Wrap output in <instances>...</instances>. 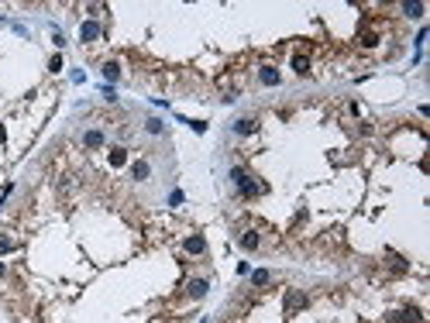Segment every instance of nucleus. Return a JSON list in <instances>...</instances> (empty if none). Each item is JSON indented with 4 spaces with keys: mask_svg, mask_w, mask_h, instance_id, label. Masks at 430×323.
Listing matches in <instances>:
<instances>
[{
    "mask_svg": "<svg viewBox=\"0 0 430 323\" xmlns=\"http://www.w3.org/2000/svg\"><path fill=\"white\" fill-rule=\"evenodd\" d=\"M10 247H14V241H10L7 234H0V251H10Z\"/></svg>",
    "mask_w": 430,
    "mask_h": 323,
    "instance_id": "6ab92c4d",
    "label": "nucleus"
},
{
    "mask_svg": "<svg viewBox=\"0 0 430 323\" xmlns=\"http://www.w3.org/2000/svg\"><path fill=\"white\" fill-rule=\"evenodd\" d=\"M48 69L59 73V69H62V55H52V59H48Z\"/></svg>",
    "mask_w": 430,
    "mask_h": 323,
    "instance_id": "a211bd4d",
    "label": "nucleus"
},
{
    "mask_svg": "<svg viewBox=\"0 0 430 323\" xmlns=\"http://www.w3.org/2000/svg\"><path fill=\"white\" fill-rule=\"evenodd\" d=\"M100 31H103V28H100V21H93V17H90V21H83V28H79V38L90 45V41H96V38H100Z\"/></svg>",
    "mask_w": 430,
    "mask_h": 323,
    "instance_id": "20e7f679",
    "label": "nucleus"
},
{
    "mask_svg": "<svg viewBox=\"0 0 430 323\" xmlns=\"http://www.w3.org/2000/svg\"><path fill=\"white\" fill-rule=\"evenodd\" d=\"M403 14H406V17H424V14H427V7L410 0V3H403Z\"/></svg>",
    "mask_w": 430,
    "mask_h": 323,
    "instance_id": "ddd939ff",
    "label": "nucleus"
},
{
    "mask_svg": "<svg viewBox=\"0 0 430 323\" xmlns=\"http://www.w3.org/2000/svg\"><path fill=\"white\" fill-rule=\"evenodd\" d=\"M269 268H258V272H251V285H269Z\"/></svg>",
    "mask_w": 430,
    "mask_h": 323,
    "instance_id": "4468645a",
    "label": "nucleus"
},
{
    "mask_svg": "<svg viewBox=\"0 0 430 323\" xmlns=\"http://www.w3.org/2000/svg\"><path fill=\"white\" fill-rule=\"evenodd\" d=\"M258 82H262V86H279L283 76H279L276 66H262V69H258Z\"/></svg>",
    "mask_w": 430,
    "mask_h": 323,
    "instance_id": "39448f33",
    "label": "nucleus"
},
{
    "mask_svg": "<svg viewBox=\"0 0 430 323\" xmlns=\"http://www.w3.org/2000/svg\"><path fill=\"white\" fill-rule=\"evenodd\" d=\"M231 131H234V134H241V138H248V134H255V131H258V117H251V114H248V117H238V121L231 124Z\"/></svg>",
    "mask_w": 430,
    "mask_h": 323,
    "instance_id": "f03ea898",
    "label": "nucleus"
},
{
    "mask_svg": "<svg viewBox=\"0 0 430 323\" xmlns=\"http://www.w3.org/2000/svg\"><path fill=\"white\" fill-rule=\"evenodd\" d=\"M148 175H151V165H148L144 159H138L135 165H131V179H135V182H144Z\"/></svg>",
    "mask_w": 430,
    "mask_h": 323,
    "instance_id": "1a4fd4ad",
    "label": "nucleus"
},
{
    "mask_svg": "<svg viewBox=\"0 0 430 323\" xmlns=\"http://www.w3.org/2000/svg\"><path fill=\"white\" fill-rule=\"evenodd\" d=\"M144 131H148V134H162V121H155V117L144 121Z\"/></svg>",
    "mask_w": 430,
    "mask_h": 323,
    "instance_id": "f3484780",
    "label": "nucleus"
},
{
    "mask_svg": "<svg viewBox=\"0 0 430 323\" xmlns=\"http://www.w3.org/2000/svg\"><path fill=\"white\" fill-rule=\"evenodd\" d=\"M207 292H210V279H190L186 282V296L190 299H203Z\"/></svg>",
    "mask_w": 430,
    "mask_h": 323,
    "instance_id": "7ed1b4c3",
    "label": "nucleus"
},
{
    "mask_svg": "<svg viewBox=\"0 0 430 323\" xmlns=\"http://www.w3.org/2000/svg\"><path fill=\"white\" fill-rule=\"evenodd\" d=\"M375 45H379V35L375 31H365L361 35V48H375Z\"/></svg>",
    "mask_w": 430,
    "mask_h": 323,
    "instance_id": "dca6fc26",
    "label": "nucleus"
},
{
    "mask_svg": "<svg viewBox=\"0 0 430 323\" xmlns=\"http://www.w3.org/2000/svg\"><path fill=\"white\" fill-rule=\"evenodd\" d=\"M203 323H210V320H203Z\"/></svg>",
    "mask_w": 430,
    "mask_h": 323,
    "instance_id": "412c9836",
    "label": "nucleus"
},
{
    "mask_svg": "<svg viewBox=\"0 0 430 323\" xmlns=\"http://www.w3.org/2000/svg\"><path fill=\"white\" fill-rule=\"evenodd\" d=\"M241 247H244V251H255V247H258V244H262V234H258V231H244V234H241Z\"/></svg>",
    "mask_w": 430,
    "mask_h": 323,
    "instance_id": "9d476101",
    "label": "nucleus"
},
{
    "mask_svg": "<svg viewBox=\"0 0 430 323\" xmlns=\"http://www.w3.org/2000/svg\"><path fill=\"white\" fill-rule=\"evenodd\" d=\"M231 182H234V189H238V196H241V200H255V196H262V193H265V182H262V179H251L241 165H234V168H231Z\"/></svg>",
    "mask_w": 430,
    "mask_h": 323,
    "instance_id": "f257e3e1",
    "label": "nucleus"
},
{
    "mask_svg": "<svg viewBox=\"0 0 430 323\" xmlns=\"http://www.w3.org/2000/svg\"><path fill=\"white\" fill-rule=\"evenodd\" d=\"M103 141H107V138H103V131H100V127H90V131H83V145H86V148H100Z\"/></svg>",
    "mask_w": 430,
    "mask_h": 323,
    "instance_id": "0eeeda50",
    "label": "nucleus"
},
{
    "mask_svg": "<svg viewBox=\"0 0 430 323\" xmlns=\"http://www.w3.org/2000/svg\"><path fill=\"white\" fill-rule=\"evenodd\" d=\"M303 306H306V296H303V292H289L286 296V310L289 313H296V310H303Z\"/></svg>",
    "mask_w": 430,
    "mask_h": 323,
    "instance_id": "9b49d317",
    "label": "nucleus"
},
{
    "mask_svg": "<svg viewBox=\"0 0 430 323\" xmlns=\"http://www.w3.org/2000/svg\"><path fill=\"white\" fill-rule=\"evenodd\" d=\"M183 251H186V254H203V251H207V241H203V234H193V238H186V241H183Z\"/></svg>",
    "mask_w": 430,
    "mask_h": 323,
    "instance_id": "423d86ee",
    "label": "nucleus"
},
{
    "mask_svg": "<svg viewBox=\"0 0 430 323\" xmlns=\"http://www.w3.org/2000/svg\"><path fill=\"white\" fill-rule=\"evenodd\" d=\"M124 162H128V152H124V148H114V152H110V165H114V168H121Z\"/></svg>",
    "mask_w": 430,
    "mask_h": 323,
    "instance_id": "2eb2a0df",
    "label": "nucleus"
},
{
    "mask_svg": "<svg viewBox=\"0 0 430 323\" xmlns=\"http://www.w3.org/2000/svg\"><path fill=\"white\" fill-rule=\"evenodd\" d=\"M100 73H103V80H107V82H117V80H121V62H117V59H110V62H103V66H100Z\"/></svg>",
    "mask_w": 430,
    "mask_h": 323,
    "instance_id": "6e6552de",
    "label": "nucleus"
},
{
    "mask_svg": "<svg viewBox=\"0 0 430 323\" xmlns=\"http://www.w3.org/2000/svg\"><path fill=\"white\" fill-rule=\"evenodd\" d=\"M0 279H3V261H0Z\"/></svg>",
    "mask_w": 430,
    "mask_h": 323,
    "instance_id": "aec40b11",
    "label": "nucleus"
},
{
    "mask_svg": "<svg viewBox=\"0 0 430 323\" xmlns=\"http://www.w3.org/2000/svg\"><path fill=\"white\" fill-rule=\"evenodd\" d=\"M292 73L306 76V73H310V55H292Z\"/></svg>",
    "mask_w": 430,
    "mask_h": 323,
    "instance_id": "f8f14e48",
    "label": "nucleus"
}]
</instances>
